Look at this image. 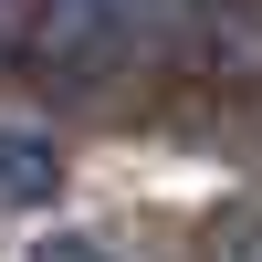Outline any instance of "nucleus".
Listing matches in <instances>:
<instances>
[{"label":"nucleus","instance_id":"1","mask_svg":"<svg viewBox=\"0 0 262 262\" xmlns=\"http://www.w3.org/2000/svg\"><path fill=\"white\" fill-rule=\"evenodd\" d=\"M200 21H221V0H42L32 63H42V74H74V84L137 74V63L179 53Z\"/></svg>","mask_w":262,"mask_h":262},{"label":"nucleus","instance_id":"2","mask_svg":"<svg viewBox=\"0 0 262 262\" xmlns=\"http://www.w3.org/2000/svg\"><path fill=\"white\" fill-rule=\"evenodd\" d=\"M53 147L42 137H0V200H53Z\"/></svg>","mask_w":262,"mask_h":262},{"label":"nucleus","instance_id":"3","mask_svg":"<svg viewBox=\"0 0 262 262\" xmlns=\"http://www.w3.org/2000/svg\"><path fill=\"white\" fill-rule=\"evenodd\" d=\"M32 21H42V0H0V53H32Z\"/></svg>","mask_w":262,"mask_h":262},{"label":"nucleus","instance_id":"4","mask_svg":"<svg viewBox=\"0 0 262 262\" xmlns=\"http://www.w3.org/2000/svg\"><path fill=\"white\" fill-rule=\"evenodd\" d=\"M32 262H116V252H105V242H42Z\"/></svg>","mask_w":262,"mask_h":262}]
</instances>
